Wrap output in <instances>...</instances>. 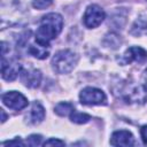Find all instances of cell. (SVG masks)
I'll return each mask as SVG.
<instances>
[{"instance_id":"1","label":"cell","mask_w":147,"mask_h":147,"mask_svg":"<svg viewBox=\"0 0 147 147\" xmlns=\"http://www.w3.org/2000/svg\"><path fill=\"white\" fill-rule=\"evenodd\" d=\"M63 28V18L59 13H49L42 16L39 26L36 31V40L44 44L49 45V41L55 39Z\"/></svg>"},{"instance_id":"2","label":"cell","mask_w":147,"mask_h":147,"mask_svg":"<svg viewBox=\"0 0 147 147\" xmlns=\"http://www.w3.org/2000/svg\"><path fill=\"white\" fill-rule=\"evenodd\" d=\"M78 63V55L70 49L59 51L52 59V68L56 74H69Z\"/></svg>"},{"instance_id":"3","label":"cell","mask_w":147,"mask_h":147,"mask_svg":"<svg viewBox=\"0 0 147 147\" xmlns=\"http://www.w3.org/2000/svg\"><path fill=\"white\" fill-rule=\"evenodd\" d=\"M119 96L126 103L142 105L147 101V86L141 84L125 83L119 88Z\"/></svg>"},{"instance_id":"4","label":"cell","mask_w":147,"mask_h":147,"mask_svg":"<svg viewBox=\"0 0 147 147\" xmlns=\"http://www.w3.org/2000/svg\"><path fill=\"white\" fill-rule=\"evenodd\" d=\"M79 101L82 105L86 106H96V105H106L107 95L105 92L96 87H85L79 93Z\"/></svg>"},{"instance_id":"5","label":"cell","mask_w":147,"mask_h":147,"mask_svg":"<svg viewBox=\"0 0 147 147\" xmlns=\"http://www.w3.org/2000/svg\"><path fill=\"white\" fill-rule=\"evenodd\" d=\"M105 18H106L105 10L100 6L93 3V5L87 6V8L85 9V13L83 16V23L86 28L94 29L99 26L103 22Z\"/></svg>"},{"instance_id":"6","label":"cell","mask_w":147,"mask_h":147,"mask_svg":"<svg viewBox=\"0 0 147 147\" xmlns=\"http://www.w3.org/2000/svg\"><path fill=\"white\" fill-rule=\"evenodd\" d=\"M1 99L3 105L13 110H22L28 106V99L17 91H9L3 93Z\"/></svg>"},{"instance_id":"7","label":"cell","mask_w":147,"mask_h":147,"mask_svg":"<svg viewBox=\"0 0 147 147\" xmlns=\"http://www.w3.org/2000/svg\"><path fill=\"white\" fill-rule=\"evenodd\" d=\"M20 79L26 87L36 88L41 83V72L40 70L32 67H28V68L22 67L20 72Z\"/></svg>"},{"instance_id":"8","label":"cell","mask_w":147,"mask_h":147,"mask_svg":"<svg viewBox=\"0 0 147 147\" xmlns=\"http://www.w3.org/2000/svg\"><path fill=\"white\" fill-rule=\"evenodd\" d=\"M121 63L127 64L131 62H137V63H145L147 61V52L141 48V47H137V46H132L130 48H127L124 54L121 57Z\"/></svg>"},{"instance_id":"9","label":"cell","mask_w":147,"mask_h":147,"mask_svg":"<svg viewBox=\"0 0 147 147\" xmlns=\"http://www.w3.org/2000/svg\"><path fill=\"white\" fill-rule=\"evenodd\" d=\"M22 67L20 65V63H17L14 60H6L5 56H2L1 60V76L5 80L11 82L15 80L17 78V76H20Z\"/></svg>"},{"instance_id":"10","label":"cell","mask_w":147,"mask_h":147,"mask_svg":"<svg viewBox=\"0 0 147 147\" xmlns=\"http://www.w3.org/2000/svg\"><path fill=\"white\" fill-rule=\"evenodd\" d=\"M110 145L113 146H134L136 140L133 134L126 130L115 131L110 138Z\"/></svg>"},{"instance_id":"11","label":"cell","mask_w":147,"mask_h":147,"mask_svg":"<svg viewBox=\"0 0 147 147\" xmlns=\"http://www.w3.org/2000/svg\"><path fill=\"white\" fill-rule=\"evenodd\" d=\"M25 118H26V121H28L30 124H33V125L41 123V122L44 121V118H45V109H44V107L41 106V103L34 101V102L31 105L30 110L28 111Z\"/></svg>"},{"instance_id":"12","label":"cell","mask_w":147,"mask_h":147,"mask_svg":"<svg viewBox=\"0 0 147 147\" xmlns=\"http://www.w3.org/2000/svg\"><path fill=\"white\" fill-rule=\"evenodd\" d=\"M28 52L32 56H34L39 60H44L49 55V45H44V44L36 40L34 42L29 45Z\"/></svg>"},{"instance_id":"13","label":"cell","mask_w":147,"mask_h":147,"mask_svg":"<svg viewBox=\"0 0 147 147\" xmlns=\"http://www.w3.org/2000/svg\"><path fill=\"white\" fill-rule=\"evenodd\" d=\"M74 110V105L70 102H59L54 107V113L59 116H70V114Z\"/></svg>"},{"instance_id":"14","label":"cell","mask_w":147,"mask_h":147,"mask_svg":"<svg viewBox=\"0 0 147 147\" xmlns=\"http://www.w3.org/2000/svg\"><path fill=\"white\" fill-rule=\"evenodd\" d=\"M69 117H70V121L72 123H76V124H85L91 119V116L88 114L79 113V111H76V110H74L70 114Z\"/></svg>"},{"instance_id":"15","label":"cell","mask_w":147,"mask_h":147,"mask_svg":"<svg viewBox=\"0 0 147 147\" xmlns=\"http://www.w3.org/2000/svg\"><path fill=\"white\" fill-rule=\"evenodd\" d=\"M53 3V0H33L32 6L36 9H46Z\"/></svg>"},{"instance_id":"16","label":"cell","mask_w":147,"mask_h":147,"mask_svg":"<svg viewBox=\"0 0 147 147\" xmlns=\"http://www.w3.org/2000/svg\"><path fill=\"white\" fill-rule=\"evenodd\" d=\"M41 139H42V137L40 134H31V136H29L26 144L29 146H38L41 144Z\"/></svg>"},{"instance_id":"17","label":"cell","mask_w":147,"mask_h":147,"mask_svg":"<svg viewBox=\"0 0 147 147\" xmlns=\"http://www.w3.org/2000/svg\"><path fill=\"white\" fill-rule=\"evenodd\" d=\"M2 146H25V142L23 140H21L20 138H15L13 140H8V141H3L1 144Z\"/></svg>"},{"instance_id":"18","label":"cell","mask_w":147,"mask_h":147,"mask_svg":"<svg viewBox=\"0 0 147 147\" xmlns=\"http://www.w3.org/2000/svg\"><path fill=\"white\" fill-rule=\"evenodd\" d=\"M44 146H64L65 142L60 140V139H55V138H51L48 140H46L44 144Z\"/></svg>"},{"instance_id":"19","label":"cell","mask_w":147,"mask_h":147,"mask_svg":"<svg viewBox=\"0 0 147 147\" xmlns=\"http://www.w3.org/2000/svg\"><path fill=\"white\" fill-rule=\"evenodd\" d=\"M140 136H141L142 142H144L145 145H147V125H144V126L140 129Z\"/></svg>"},{"instance_id":"20","label":"cell","mask_w":147,"mask_h":147,"mask_svg":"<svg viewBox=\"0 0 147 147\" xmlns=\"http://www.w3.org/2000/svg\"><path fill=\"white\" fill-rule=\"evenodd\" d=\"M1 114H2V118H1V122L3 123V122H6V119H7V115H6V113H5V110H3V109H1Z\"/></svg>"},{"instance_id":"21","label":"cell","mask_w":147,"mask_h":147,"mask_svg":"<svg viewBox=\"0 0 147 147\" xmlns=\"http://www.w3.org/2000/svg\"><path fill=\"white\" fill-rule=\"evenodd\" d=\"M144 82H145V85L147 86V69H146L145 72H144Z\"/></svg>"}]
</instances>
